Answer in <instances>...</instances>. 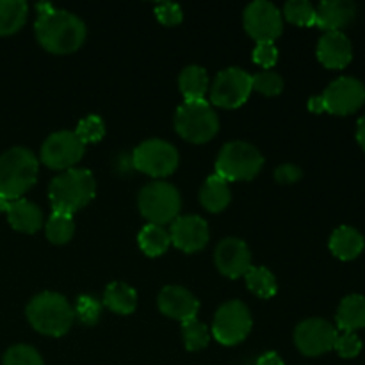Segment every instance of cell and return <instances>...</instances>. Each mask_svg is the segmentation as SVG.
I'll list each match as a JSON object with an SVG mask.
<instances>
[{"label": "cell", "mask_w": 365, "mask_h": 365, "mask_svg": "<svg viewBox=\"0 0 365 365\" xmlns=\"http://www.w3.org/2000/svg\"><path fill=\"white\" fill-rule=\"evenodd\" d=\"M34 32L38 43L46 52L66 56L84 45L88 29L77 14L57 9L50 4H39Z\"/></svg>", "instance_id": "1"}, {"label": "cell", "mask_w": 365, "mask_h": 365, "mask_svg": "<svg viewBox=\"0 0 365 365\" xmlns=\"http://www.w3.org/2000/svg\"><path fill=\"white\" fill-rule=\"evenodd\" d=\"M96 195V180L84 168H71L57 175L48 185V200L52 212L73 216L84 209Z\"/></svg>", "instance_id": "2"}, {"label": "cell", "mask_w": 365, "mask_h": 365, "mask_svg": "<svg viewBox=\"0 0 365 365\" xmlns=\"http://www.w3.org/2000/svg\"><path fill=\"white\" fill-rule=\"evenodd\" d=\"M27 321L36 331L48 337H63L75 321L73 307L59 292H41L29 302Z\"/></svg>", "instance_id": "3"}, {"label": "cell", "mask_w": 365, "mask_h": 365, "mask_svg": "<svg viewBox=\"0 0 365 365\" xmlns=\"http://www.w3.org/2000/svg\"><path fill=\"white\" fill-rule=\"evenodd\" d=\"M38 157L27 148L14 146L0 155V196L7 200L24 198L38 180Z\"/></svg>", "instance_id": "4"}, {"label": "cell", "mask_w": 365, "mask_h": 365, "mask_svg": "<svg viewBox=\"0 0 365 365\" xmlns=\"http://www.w3.org/2000/svg\"><path fill=\"white\" fill-rule=\"evenodd\" d=\"M138 205L139 212L150 225L164 227L180 216L182 196L173 184L163 180L150 182L139 192Z\"/></svg>", "instance_id": "5"}, {"label": "cell", "mask_w": 365, "mask_h": 365, "mask_svg": "<svg viewBox=\"0 0 365 365\" xmlns=\"http://www.w3.org/2000/svg\"><path fill=\"white\" fill-rule=\"evenodd\" d=\"M264 157L246 141H230L220 150L216 159V175L227 182L252 180L260 173Z\"/></svg>", "instance_id": "6"}, {"label": "cell", "mask_w": 365, "mask_h": 365, "mask_svg": "<svg viewBox=\"0 0 365 365\" xmlns=\"http://www.w3.org/2000/svg\"><path fill=\"white\" fill-rule=\"evenodd\" d=\"M175 130L195 145L209 143L220 130V118L209 102H184L175 113Z\"/></svg>", "instance_id": "7"}, {"label": "cell", "mask_w": 365, "mask_h": 365, "mask_svg": "<svg viewBox=\"0 0 365 365\" xmlns=\"http://www.w3.org/2000/svg\"><path fill=\"white\" fill-rule=\"evenodd\" d=\"M134 170L153 178H164L178 168V150L164 139H146L132 152Z\"/></svg>", "instance_id": "8"}, {"label": "cell", "mask_w": 365, "mask_h": 365, "mask_svg": "<svg viewBox=\"0 0 365 365\" xmlns=\"http://www.w3.org/2000/svg\"><path fill=\"white\" fill-rule=\"evenodd\" d=\"M252 324L248 307L239 299H232L217 309L212 323V335L223 346L241 344L252 331Z\"/></svg>", "instance_id": "9"}, {"label": "cell", "mask_w": 365, "mask_h": 365, "mask_svg": "<svg viewBox=\"0 0 365 365\" xmlns=\"http://www.w3.org/2000/svg\"><path fill=\"white\" fill-rule=\"evenodd\" d=\"M246 32L257 43H274L284 32L282 11L267 0H255L248 4L242 14Z\"/></svg>", "instance_id": "10"}, {"label": "cell", "mask_w": 365, "mask_h": 365, "mask_svg": "<svg viewBox=\"0 0 365 365\" xmlns=\"http://www.w3.org/2000/svg\"><path fill=\"white\" fill-rule=\"evenodd\" d=\"M252 75L242 68H227L216 75L210 88V100L223 109H237L252 95Z\"/></svg>", "instance_id": "11"}, {"label": "cell", "mask_w": 365, "mask_h": 365, "mask_svg": "<svg viewBox=\"0 0 365 365\" xmlns=\"http://www.w3.org/2000/svg\"><path fill=\"white\" fill-rule=\"evenodd\" d=\"M86 145L77 138L75 132L59 130L50 134L41 146L39 159L50 170H71L84 157Z\"/></svg>", "instance_id": "12"}, {"label": "cell", "mask_w": 365, "mask_h": 365, "mask_svg": "<svg viewBox=\"0 0 365 365\" xmlns=\"http://www.w3.org/2000/svg\"><path fill=\"white\" fill-rule=\"evenodd\" d=\"M324 113L346 116L359 110L365 102V86L355 77H339L319 95Z\"/></svg>", "instance_id": "13"}, {"label": "cell", "mask_w": 365, "mask_h": 365, "mask_svg": "<svg viewBox=\"0 0 365 365\" xmlns=\"http://www.w3.org/2000/svg\"><path fill=\"white\" fill-rule=\"evenodd\" d=\"M337 328L324 319H305L296 327L294 344L305 356H319L335 348Z\"/></svg>", "instance_id": "14"}, {"label": "cell", "mask_w": 365, "mask_h": 365, "mask_svg": "<svg viewBox=\"0 0 365 365\" xmlns=\"http://www.w3.org/2000/svg\"><path fill=\"white\" fill-rule=\"evenodd\" d=\"M171 245L177 246L184 253H196L207 246L210 239L209 225L203 217L189 214L178 216L170 228Z\"/></svg>", "instance_id": "15"}, {"label": "cell", "mask_w": 365, "mask_h": 365, "mask_svg": "<svg viewBox=\"0 0 365 365\" xmlns=\"http://www.w3.org/2000/svg\"><path fill=\"white\" fill-rule=\"evenodd\" d=\"M216 267L227 278H241L252 267V252L242 239L227 237L217 245L214 253Z\"/></svg>", "instance_id": "16"}, {"label": "cell", "mask_w": 365, "mask_h": 365, "mask_svg": "<svg viewBox=\"0 0 365 365\" xmlns=\"http://www.w3.org/2000/svg\"><path fill=\"white\" fill-rule=\"evenodd\" d=\"M159 310L166 317L177 319L180 323L195 319L200 310V302L191 291L180 285H168L159 292L157 298Z\"/></svg>", "instance_id": "17"}, {"label": "cell", "mask_w": 365, "mask_h": 365, "mask_svg": "<svg viewBox=\"0 0 365 365\" xmlns=\"http://www.w3.org/2000/svg\"><path fill=\"white\" fill-rule=\"evenodd\" d=\"M0 212H6L7 221L16 232L36 234L43 227L41 209L25 198L7 200L0 196Z\"/></svg>", "instance_id": "18"}, {"label": "cell", "mask_w": 365, "mask_h": 365, "mask_svg": "<svg viewBox=\"0 0 365 365\" xmlns=\"http://www.w3.org/2000/svg\"><path fill=\"white\" fill-rule=\"evenodd\" d=\"M317 59L330 70H342L353 59V46L344 32H324L317 43Z\"/></svg>", "instance_id": "19"}, {"label": "cell", "mask_w": 365, "mask_h": 365, "mask_svg": "<svg viewBox=\"0 0 365 365\" xmlns=\"http://www.w3.org/2000/svg\"><path fill=\"white\" fill-rule=\"evenodd\" d=\"M356 16L355 4L349 0H324L316 7V25L324 32H337Z\"/></svg>", "instance_id": "20"}, {"label": "cell", "mask_w": 365, "mask_h": 365, "mask_svg": "<svg viewBox=\"0 0 365 365\" xmlns=\"http://www.w3.org/2000/svg\"><path fill=\"white\" fill-rule=\"evenodd\" d=\"M230 200L232 192L230 187H228V182L216 173L210 175L203 182L202 189H200V203L203 205V209L212 214H217L227 209Z\"/></svg>", "instance_id": "21"}, {"label": "cell", "mask_w": 365, "mask_h": 365, "mask_svg": "<svg viewBox=\"0 0 365 365\" xmlns=\"http://www.w3.org/2000/svg\"><path fill=\"white\" fill-rule=\"evenodd\" d=\"M337 328L342 331L355 334L365 327V298L362 294H349L339 305L335 314Z\"/></svg>", "instance_id": "22"}, {"label": "cell", "mask_w": 365, "mask_h": 365, "mask_svg": "<svg viewBox=\"0 0 365 365\" xmlns=\"http://www.w3.org/2000/svg\"><path fill=\"white\" fill-rule=\"evenodd\" d=\"M103 305L118 316H130L138 307V292L125 282H110L103 291Z\"/></svg>", "instance_id": "23"}, {"label": "cell", "mask_w": 365, "mask_h": 365, "mask_svg": "<svg viewBox=\"0 0 365 365\" xmlns=\"http://www.w3.org/2000/svg\"><path fill=\"white\" fill-rule=\"evenodd\" d=\"M364 235L353 227H339L330 237V250L337 259L353 260L364 252Z\"/></svg>", "instance_id": "24"}, {"label": "cell", "mask_w": 365, "mask_h": 365, "mask_svg": "<svg viewBox=\"0 0 365 365\" xmlns=\"http://www.w3.org/2000/svg\"><path fill=\"white\" fill-rule=\"evenodd\" d=\"M178 88H180L185 102L205 100L207 91H209V75H207L205 68L198 66V64L185 66L178 77Z\"/></svg>", "instance_id": "25"}, {"label": "cell", "mask_w": 365, "mask_h": 365, "mask_svg": "<svg viewBox=\"0 0 365 365\" xmlns=\"http://www.w3.org/2000/svg\"><path fill=\"white\" fill-rule=\"evenodd\" d=\"M29 7L24 0H0V36L20 31L27 21Z\"/></svg>", "instance_id": "26"}, {"label": "cell", "mask_w": 365, "mask_h": 365, "mask_svg": "<svg viewBox=\"0 0 365 365\" xmlns=\"http://www.w3.org/2000/svg\"><path fill=\"white\" fill-rule=\"evenodd\" d=\"M138 242L141 252L145 253L146 257H159L163 255L168 250V246L171 245L170 232L164 227H159V225H146V227L141 228L138 235Z\"/></svg>", "instance_id": "27"}, {"label": "cell", "mask_w": 365, "mask_h": 365, "mask_svg": "<svg viewBox=\"0 0 365 365\" xmlns=\"http://www.w3.org/2000/svg\"><path fill=\"white\" fill-rule=\"evenodd\" d=\"M245 280L250 291L262 299L273 298L278 291L277 278H274V274L267 267L252 266L248 273L245 274Z\"/></svg>", "instance_id": "28"}, {"label": "cell", "mask_w": 365, "mask_h": 365, "mask_svg": "<svg viewBox=\"0 0 365 365\" xmlns=\"http://www.w3.org/2000/svg\"><path fill=\"white\" fill-rule=\"evenodd\" d=\"M45 234L52 245H66L71 241L75 234V221L71 216L66 214L52 212V216L46 220Z\"/></svg>", "instance_id": "29"}, {"label": "cell", "mask_w": 365, "mask_h": 365, "mask_svg": "<svg viewBox=\"0 0 365 365\" xmlns=\"http://www.w3.org/2000/svg\"><path fill=\"white\" fill-rule=\"evenodd\" d=\"M182 337H184V344L187 351H202L210 342L209 328L196 317L182 323Z\"/></svg>", "instance_id": "30"}, {"label": "cell", "mask_w": 365, "mask_h": 365, "mask_svg": "<svg viewBox=\"0 0 365 365\" xmlns=\"http://www.w3.org/2000/svg\"><path fill=\"white\" fill-rule=\"evenodd\" d=\"M282 16L299 27H312L316 25V7L307 0H289L284 6Z\"/></svg>", "instance_id": "31"}, {"label": "cell", "mask_w": 365, "mask_h": 365, "mask_svg": "<svg viewBox=\"0 0 365 365\" xmlns=\"http://www.w3.org/2000/svg\"><path fill=\"white\" fill-rule=\"evenodd\" d=\"M75 319L81 321L86 327H95L102 316V303L89 294H82L77 298L73 307Z\"/></svg>", "instance_id": "32"}, {"label": "cell", "mask_w": 365, "mask_h": 365, "mask_svg": "<svg viewBox=\"0 0 365 365\" xmlns=\"http://www.w3.org/2000/svg\"><path fill=\"white\" fill-rule=\"evenodd\" d=\"M73 132L84 145H93V143H100L103 139V135H106V123L96 114H89L84 120L78 121L77 128Z\"/></svg>", "instance_id": "33"}, {"label": "cell", "mask_w": 365, "mask_h": 365, "mask_svg": "<svg viewBox=\"0 0 365 365\" xmlns=\"http://www.w3.org/2000/svg\"><path fill=\"white\" fill-rule=\"evenodd\" d=\"M252 88L264 96H278L284 91V78L277 71H259L252 77Z\"/></svg>", "instance_id": "34"}, {"label": "cell", "mask_w": 365, "mask_h": 365, "mask_svg": "<svg viewBox=\"0 0 365 365\" xmlns=\"http://www.w3.org/2000/svg\"><path fill=\"white\" fill-rule=\"evenodd\" d=\"M4 365H45L38 349L27 344H16L4 355Z\"/></svg>", "instance_id": "35"}, {"label": "cell", "mask_w": 365, "mask_h": 365, "mask_svg": "<svg viewBox=\"0 0 365 365\" xmlns=\"http://www.w3.org/2000/svg\"><path fill=\"white\" fill-rule=\"evenodd\" d=\"M334 349L342 359H355L362 351V341H360V337L356 334L344 331V334L337 337Z\"/></svg>", "instance_id": "36"}, {"label": "cell", "mask_w": 365, "mask_h": 365, "mask_svg": "<svg viewBox=\"0 0 365 365\" xmlns=\"http://www.w3.org/2000/svg\"><path fill=\"white\" fill-rule=\"evenodd\" d=\"M155 16L163 25L173 27L184 20V11L178 4L173 2H160L155 6Z\"/></svg>", "instance_id": "37"}, {"label": "cell", "mask_w": 365, "mask_h": 365, "mask_svg": "<svg viewBox=\"0 0 365 365\" xmlns=\"http://www.w3.org/2000/svg\"><path fill=\"white\" fill-rule=\"evenodd\" d=\"M253 61L264 70L273 68L278 61V50L274 43H257V46L253 48Z\"/></svg>", "instance_id": "38"}, {"label": "cell", "mask_w": 365, "mask_h": 365, "mask_svg": "<svg viewBox=\"0 0 365 365\" xmlns=\"http://www.w3.org/2000/svg\"><path fill=\"white\" fill-rule=\"evenodd\" d=\"M302 177V168L296 166V164H282V166H278L277 170H274V178H277L278 184L282 185L294 184V182H298Z\"/></svg>", "instance_id": "39"}, {"label": "cell", "mask_w": 365, "mask_h": 365, "mask_svg": "<svg viewBox=\"0 0 365 365\" xmlns=\"http://www.w3.org/2000/svg\"><path fill=\"white\" fill-rule=\"evenodd\" d=\"M255 362H257V365H285L284 360L280 359V355L274 351L264 353V355H260Z\"/></svg>", "instance_id": "40"}, {"label": "cell", "mask_w": 365, "mask_h": 365, "mask_svg": "<svg viewBox=\"0 0 365 365\" xmlns=\"http://www.w3.org/2000/svg\"><path fill=\"white\" fill-rule=\"evenodd\" d=\"M356 141L360 143V146L365 150V114L356 123Z\"/></svg>", "instance_id": "41"}, {"label": "cell", "mask_w": 365, "mask_h": 365, "mask_svg": "<svg viewBox=\"0 0 365 365\" xmlns=\"http://www.w3.org/2000/svg\"><path fill=\"white\" fill-rule=\"evenodd\" d=\"M245 365H257V362H255V360H250V362H246Z\"/></svg>", "instance_id": "42"}]
</instances>
